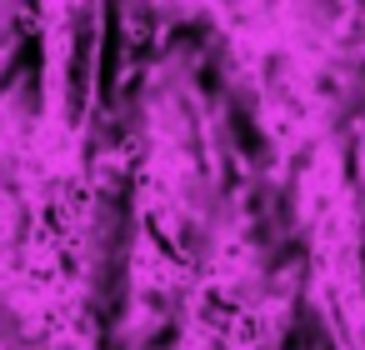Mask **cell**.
<instances>
[{
    "label": "cell",
    "mask_w": 365,
    "mask_h": 350,
    "mask_svg": "<svg viewBox=\"0 0 365 350\" xmlns=\"http://www.w3.org/2000/svg\"><path fill=\"white\" fill-rule=\"evenodd\" d=\"M36 36V11H16V6H0V96L16 81L21 71V46Z\"/></svg>",
    "instance_id": "6da1fadb"
}]
</instances>
